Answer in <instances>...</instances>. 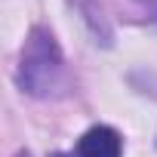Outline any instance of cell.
Segmentation results:
<instances>
[{
	"mask_svg": "<svg viewBox=\"0 0 157 157\" xmlns=\"http://www.w3.org/2000/svg\"><path fill=\"white\" fill-rule=\"evenodd\" d=\"M19 86L28 93V96H52L59 86H62V77H65V62H62V52H59V43L56 37L46 31V28H34L22 46V56H19Z\"/></svg>",
	"mask_w": 157,
	"mask_h": 157,
	"instance_id": "obj_1",
	"label": "cell"
},
{
	"mask_svg": "<svg viewBox=\"0 0 157 157\" xmlns=\"http://www.w3.org/2000/svg\"><path fill=\"white\" fill-rule=\"evenodd\" d=\"M120 151H123V139L117 129L93 126L77 139L71 151H56L52 157H120Z\"/></svg>",
	"mask_w": 157,
	"mask_h": 157,
	"instance_id": "obj_2",
	"label": "cell"
},
{
	"mask_svg": "<svg viewBox=\"0 0 157 157\" xmlns=\"http://www.w3.org/2000/svg\"><path fill=\"white\" fill-rule=\"evenodd\" d=\"M16 157H31V154H25V151H22V154H16Z\"/></svg>",
	"mask_w": 157,
	"mask_h": 157,
	"instance_id": "obj_3",
	"label": "cell"
}]
</instances>
